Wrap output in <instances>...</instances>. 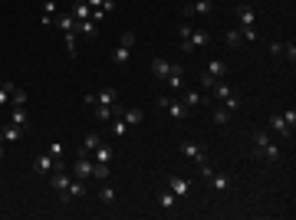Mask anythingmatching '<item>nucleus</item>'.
<instances>
[{"mask_svg":"<svg viewBox=\"0 0 296 220\" xmlns=\"http://www.w3.org/2000/svg\"><path fill=\"white\" fill-rule=\"evenodd\" d=\"M253 148H257V154H260V158H267V161H280V145L270 142V135H267V132H257V135H253Z\"/></svg>","mask_w":296,"mask_h":220,"instance_id":"1","label":"nucleus"},{"mask_svg":"<svg viewBox=\"0 0 296 220\" xmlns=\"http://www.w3.org/2000/svg\"><path fill=\"white\" fill-rule=\"evenodd\" d=\"M155 105H158V109H164V112H168V115H171L175 122H185V119H188L185 102H175L171 96H158V99H155Z\"/></svg>","mask_w":296,"mask_h":220,"instance_id":"2","label":"nucleus"},{"mask_svg":"<svg viewBox=\"0 0 296 220\" xmlns=\"http://www.w3.org/2000/svg\"><path fill=\"white\" fill-rule=\"evenodd\" d=\"M56 165H59V161H56L53 154L43 151V154H36V158H33V174H36V177H50Z\"/></svg>","mask_w":296,"mask_h":220,"instance_id":"3","label":"nucleus"},{"mask_svg":"<svg viewBox=\"0 0 296 220\" xmlns=\"http://www.w3.org/2000/svg\"><path fill=\"white\" fill-rule=\"evenodd\" d=\"M211 43V36H208V30H191V36H188L185 43V53H194V49H204V46Z\"/></svg>","mask_w":296,"mask_h":220,"instance_id":"4","label":"nucleus"},{"mask_svg":"<svg viewBox=\"0 0 296 220\" xmlns=\"http://www.w3.org/2000/svg\"><path fill=\"white\" fill-rule=\"evenodd\" d=\"M181 154H185V158H191L194 165H204V161H208L204 145H194V142H181Z\"/></svg>","mask_w":296,"mask_h":220,"instance_id":"5","label":"nucleus"},{"mask_svg":"<svg viewBox=\"0 0 296 220\" xmlns=\"http://www.w3.org/2000/svg\"><path fill=\"white\" fill-rule=\"evenodd\" d=\"M237 17H241V30H257V13L250 3H237Z\"/></svg>","mask_w":296,"mask_h":220,"instance_id":"6","label":"nucleus"},{"mask_svg":"<svg viewBox=\"0 0 296 220\" xmlns=\"http://www.w3.org/2000/svg\"><path fill=\"white\" fill-rule=\"evenodd\" d=\"M92 165H96V161H92V154H79V158H76V165H73V171H76V177H79V181H86V177H92Z\"/></svg>","mask_w":296,"mask_h":220,"instance_id":"7","label":"nucleus"},{"mask_svg":"<svg viewBox=\"0 0 296 220\" xmlns=\"http://www.w3.org/2000/svg\"><path fill=\"white\" fill-rule=\"evenodd\" d=\"M50 184H53L56 194H66V187H69V174L63 171V165L53 168V174H50Z\"/></svg>","mask_w":296,"mask_h":220,"instance_id":"8","label":"nucleus"},{"mask_svg":"<svg viewBox=\"0 0 296 220\" xmlns=\"http://www.w3.org/2000/svg\"><path fill=\"white\" fill-rule=\"evenodd\" d=\"M79 197H86V184L76 177V181H69L66 194H59V200H63V204H69V200H79Z\"/></svg>","mask_w":296,"mask_h":220,"instance_id":"9","label":"nucleus"},{"mask_svg":"<svg viewBox=\"0 0 296 220\" xmlns=\"http://www.w3.org/2000/svg\"><path fill=\"white\" fill-rule=\"evenodd\" d=\"M50 26L59 30V33H73V30H76V20H73V13H63V17H53Z\"/></svg>","mask_w":296,"mask_h":220,"instance_id":"10","label":"nucleus"},{"mask_svg":"<svg viewBox=\"0 0 296 220\" xmlns=\"http://www.w3.org/2000/svg\"><path fill=\"white\" fill-rule=\"evenodd\" d=\"M214 10V0H194L185 7V17H197V13H211Z\"/></svg>","mask_w":296,"mask_h":220,"instance_id":"11","label":"nucleus"},{"mask_svg":"<svg viewBox=\"0 0 296 220\" xmlns=\"http://www.w3.org/2000/svg\"><path fill=\"white\" fill-rule=\"evenodd\" d=\"M168 191H171L175 197H188V191H191V184H188L185 177H168Z\"/></svg>","mask_w":296,"mask_h":220,"instance_id":"12","label":"nucleus"},{"mask_svg":"<svg viewBox=\"0 0 296 220\" xmlns=\"http://www.w3.org/2000/svg\"><path fill=\"white\" fill-rule=\"evenodd\" d=\"M204 73H208L211 79H224L227 76V63H224V59H211L208 66H204Z\"/></svg>","mask_w":296,"mask_h":220,"instance_id":"13","label":"nucleus"},{"mask_svg":"<svg viewBox=\"0 0 296 220\" xmlns=\"http://www.w3.org/2000/svg\"><path fill=\"white\" fill-rule=\"evenodd\" d=\"M20 135H23V128H20V125H13V122H10V125H3V128H0V138H3L7 145L20 142Z\"/></svg>","mask_w":296,"mask_h":220,"instance_id":"14","label":"nucleus"},{"mask_svg":"<svg viewBox=\"0 0 296 220\" xmlns=\"http://www.w3.org/2000/svg\"><path fill=\"white\" fill-rule=\"evenodd\" d=\"M112 154H115V148H112V145L99 142V148L92 151V161H102V165H109V161H112Z\"/></svg>","mask_w":296,"mask_h":220,"instance_id":"15","label":"nucleus"},{"mask_svg":"<svg viewBox=\"0 0 296 220\" xmlns=\"http://www.w3.org/2000/svg\"><path fill=\"white\" fill-rule=\"evenodd\" d=\"M270 128H273L276 135H283V138H293V128L283 122V115H270Z\"/></svg>","mask_w":296,"mask_h":220,"instance_id":"16","label":"nucleus"},{"mask_svg":"<svg viewBox=\"0 0 296 220\" xmlns=\"http://www.w3.org/2000/svg\"><path fill=\"white\" fill-rule=\"evenodd\" d=\"M69 13H73V20H89V17H92V7H89V3H86V0H76V3H73V10H69Z\"/></svg>","mask_w":296,"mask_h":220,"instance_id":"17","label":"nucleus"},{"mask_svg":"<svg viewBox=\"0 0 296 220\" xmlns=\"http://www.w3.org/2000/svg\"><path fill=\"white\" fill-rule=\"evenodd\" d=\"M122 119H125V125L132 128V125H142V122H145V112L132 105V109H122Z\"/></svg>","mask_w":296,"mask_h":220,"instance_id":"18","label":"nucleus"},{"mask_svg":"<svg viewBox=\"0 0 296 220\" xmlns=\"http://www.w3.org/2000/svg\"><path fill=\"white\" fill-rule=\"evenodd\" d=\"M119 102V92L115 89H99L96 92V105H115Z\"/></svg>","mask_w":296,"mask_h":220,"instance_id":"19","label":"nucleus"},{"mask_svg":"<svg viewBox=\"0 0 296 220\" xmlns=\"http://www.w3.org/2000/svg\"><path fill=\"white\" fill-rule=\"evenodd\" d=\"M181 76H185V69L178 66V63H171V69H168V76H164V82L171 89H181Z\"/></svg>","mask_w":296,"mask_h":220,"instance_id":"20","label":"nucleus"},{"mask_svg":"<svg viewBox=\"0 0 296 220\" xmlns=\"http://www.w3.org/2000/svg\"><path fill=\"white\" fill-rule=\"evenodd\" d=\"M208 181H211V187H214V191H227V187H230V177L224 174V171H211Z\"/></svg>","mask_w":296,"mask_h":220,"instance_id":"21","label":"nucleus"},{"mask_svg":"<svg viewBox=\"0 0 296 220\" xmlns=\"http://www.w3.org/2000/svg\"><path fill=\"white\" fill-rule=\"evenodd\" d=\"M211 92H214V99H230V96H234V89L227 86V82H224V79H217V82H214V86H211Z\"/></svg>","mask_w":296,"mask_h":220,"instance_id":"22","label":"nucleus"},{"mask_svg":"<svg viewBox=\"0 0 296 220\" xmlns=\"http://www.w3.org/2000/svg\"><path fill=\"white\" fill-rule=\"evenodd\" d=\"M13 125H20L23 132H27V128H30V115H27V109H23V105H13Z\"/></svg>","mask_w":296,"mask_h":220,"instance_id":"23","label":"nucleus"},{"mask_svg":"<svg viewBox=\"0 0 296 220\" xmlns=\"http://www.w3.org/2000/svg\"><path fill=\"white\" fill-rule=\"evenodd\" d=\"M96 26H99V23L89 17V20H79L76 23V33H82V36H89V40H92V36H96Z\"/></svg>","mask_w":296,"mask_h":220,"instance_id":"24","label":"nucleus"},{"mask_svg":"<svg viewBox=\"0 0 296 220\" xmlns=\"http://www.w3.org/2000/svg\"><path fill=\"white\" fill-rule=\"evenodd\" d=\"M129 56H132L129 46H115V49H112V63H115V66H125V63H129Z\"/></svg>","mask_w":296,"mask_h":220,"instance_id":"25","label":"nucleus"},{"mask_svg":"<svg viewBox=\"0 0 296 220\" xmlns=\"http://www.w3.org/2000/svg\"><path fill=\"white\" fill-rule=\"evenodd\" d=\"M13 89H17V82H13V79H3V82H0V105H7V102H10V92Z\"/></svg>","mask_w":296,"mask_h":220,"instance_id":"26","label":"nucleus"},{"mask_svg":"<svg viewBox=\"0 0 296 220\" xmlns=\"http://www.w3.org/2000/svg\"><path fill=\"white\" fill-rule=\"evenodd\" d=\"M168 69H171V63H168V59H152V73H155L158 79L168 76Z\"/></svg>","mask_w":296,"mask_h":220,"instance_id":"27","label":"nucleus"},{"mask_svg":"<svg viewBox=\"0 0 296 220\" xmlns=\"http://www.w3.org/2000/svg\"><path fill=\"white\" fill-rule=\"evenodd\" d=\"M99 142H102V138H99L96 132H92V135H86V142H82V151H79V154H92V151L99 148Z\"/></svg>","mask_w":296,"mask_h":220,"instance_id":"28","label":"nucleus"},{"mask_svg":"<svg viewBox=\"0 0 296 220\" xmlns=\"http://www.w3.org/2000/svg\"><path fill=\"white\" fill-rule=\"evenodd\" d=\"M158 204H161L164 210H171V207H175V204H178V197H175V194H171V191H168V187H164L161 194H158Z\"/></svg>","mask_w":296,"mask_h":220,"instance_id":"29","label":"nucleus"},{"mask_svg":"<svg viewBox=\"0 0 296 220\" xmlns=\"http://www.w3.org/2000/svg\"><path fill=\"white\" fill-rule=\"evenodd\" d=\"M112 135H115V138H122V135H129V125H125V119H112Z\"/></svg>","mask_w":296,"mask_h":220,"instance_id":"30","label":"nucleus"},{"mask_svg":"<svg viewBox=\"0 0 296 220\" xmlns=\"http://www.w3.org/2000/svg\"><path fill=\"white\" fill-rule=\"evenodd\" d=\"M92 177H96V181H109V165L96 161V165H92Z\"/></svg>","mask_w":296,"mask_h":220,"instance_id":"31","label":"nucleus"},{"mask_svg":"<svg viewBox=\"0 0 296 220\" xmlns=\"http://www.w3.org/2000/svg\"><path fill=\"white\" fill-rule=\"evenodd\" d=\"M96 119H99V122H112V119H115L112 105H96Z\"/></svg>","mask_w":296,"mask_h":220,"instance_id":"32","label":"nucleus"},{"mask_svg":"<svg viewBox=\"0 0 296 220\" xmlns=\"http://www.w3.org/2000/svg\"><path fill=\"white\" fill-rule=\"evenodd\" d=\"M63 40H66V56L73 59V56H76V30H73V33H63Z\"/></svg>","mask_w":296,"mask_h":220,"instance_id":"33","label":"nucleus"},{"mask_svg":"<svg viewBox=\"0 0 296 220\" xmlns=\"http://www.w3.org/2000/svg\"><path fill=\"white\" fill-rule=\"evenodd\" d=\"M99 197H102V204H115V187H112V184H102Z\"/></svg>","mask_w":296,"mask_h":220,"instance_id":"34","label":"nucleus"},{"mask_svg":"<svg viewBox=\"0 0 296 220\" xmlns=\"http://www.w3.org/2000/svg\"><path fill=\"white\" fill-rule=\"evenodd\" d=\"M280 56L290 59V63H296V46L293 43H280Z\"/></svg>","mask_w":296,"mask_h":220,"instance_id":"35","label":"nucleus"},{"mask_svg":"<svg viewBox=\"0 0 296 220\" xmlns=\"http://www.w3.org/2000/svg\"><path fill=\"white\" fill-rule=\"evenodd\" d=\"M10 105H27V92H23L20 86H17V89L10 92Z\"/></svg>","mask_w":296,"mask_h":220,"instance_id":"36","label":"nucleus"},{"mask_svg":"<svg viewBox=\"0 0 296 220\" xmlns=\"http://www.w3.org/2000/svg\"><path fill=\"white\" fill-rule=\"evenodd\" d=\"M224 40H227V46H241V43H243L241 30H227V36H224Z\"/></svg>","mask_w":296,"mask_h":220,"instance_id":"37","label":"nucleus"},{"mask_svg":"<svg viewBox=\"0 0 296 220\" xmlns=\"http://www.w3.org/2000/svg\"><path fill=\"white\" fill-rule=\"evenodd\" d=\"M214 122H217V125H227V122H230V112L224 109V105H220V109H214Z\"/></svg>","mask_w":296,"mask_h":220,"instance_id":"38","label":"nucleus"},{"mask_svg":"<svg viewBox=\"0 0 296 220\" xmlns=\"http://www.w3.org/2000/svg\"><path fill=\"white\" fill-rule=\"evenodd\" d=\"M224 109H227L230 115H234V112L241 109V96H230V99H224Z\"/></svg>","mask_w":296,"mask_h":220,"instance_id":"39","label":"nucleus"},{"mask_svg":"<svg viewBox=\"0 0 296 220\" xmlns=\"http://www.w3.org/2000/svg\"><path fill=\"white\" fill-rule=\"evenodd\" d=\"M185 102L188 105H201L204 102V92H185Z\"/></svg>","mask_w":296,"mask_h":220,"instance_id":"40","label":"nucleus"},{"mask_svg":"<svg viewBox=\"0 0 296 220\" xmlns=\"http://www.w3.org/2000/svg\"><path fill=\"white\" fill-rule=\"evenodd\" d=\"M43 17H50V20L56 17V0H46L43 3Z\"/></svg>","mask_w":296,"mask_h":220,"instance_id":"41","label":"nucleus"},{"mask_svg":"<svg viewBox=\"0 0 296 220\" xmlns=\"http://www.w3.org/2000/svg\"><path fill=\"white\" fill-rule=\"evenodd\" d=\"M283 122L290 125V128H296V109H286L283 112Z\"/></svg>","mask_w":296,"mask_h":220,"instance_id":"42","label":"nucleus"},{"mask_svg":"<svg viewBox=\"0 0 296 220\" xmlns=\"http://www.w3.org/2000/svg\"><path fill=\"white\" fill-rule=\"evenodd\" d=\"M50 154L59 161V158H63V142H53V145H50Z\"/></svg>","mask_w":296,"mask_h":220,"instance_id":"43","label":"nucleus"},{"mask_svg":"<svg viewBox=\"0 0 296 220\" xmlns=\"http://www.w3.org/2000/svg\"><path fill=\"white\" fill-rule=\"evenodd\" d=\"M119 46H129V49H132V46H135V33H132V30H129V33H122V43Z\"/></svg>","mask_w":296,"mask_h":220,"instance_id":"44","label":"nucleus"},{"mask_svg":"<svg viewBox=\"0 0 296 220\" xmlns=\"http://www.w3.org/2000/svg\"><path fill=\"white\" fill-rule=\"evenodd\" d=\"M191 30H194V26H188V23H185V26H178V40H181V43H185L188 36H191Z\"/></svg>","mask_w":296,"mask_h":220,"instance_id":"45","label":"nucleus"},{"mask_svg":"<svg viewBox=\"0 0 296 220\" xmlns=\"http://www.w3.org/2000/svg\"><path fill=\"white\" fill-rule=\"evenodd\" d=\"M214 82H217V79H211L208 73H204V69H201V89H211V86H214Z\"/></svg>","mask_w":296,"mask_h":220,"instance_id":"46","label":"nucleus"},{"mask_svg":"<svg viewBox=\"0 0 296 220\" xmlns=\"http://www.w3.org/2000/svg\"><path fill=\"white\" fill-rule=\"evenodd\" d=\"M89 7H92V10H96V7H102V0H86Z\"/></svg>","mask_w":296,"mask_h":220,"instance_id":"47","label":"nucleus"},{"mask_svg":"<svg viewBox=\"0 0 296 220\" xmlns=\"http://www.w3.org/2000/svg\"><path fill=\"white\" fill-rule=\"evenodd\" d=\"M0 158H3V138H0Z\"/></svg>","mask_w":296,"mask_h":220,"instance_id":"48","label":"nucleus"}]
</instances>
